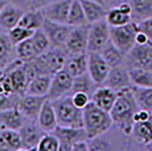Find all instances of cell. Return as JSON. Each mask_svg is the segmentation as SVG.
Segmentation results:
<instances>
[{"instance_id": "obj_40", "label": "cell", "mask_w": 152, "mask_h": 151, "mask_svg": "<svg viewBox=\"0 0 152 151\" xmlns=\"http://www.w3.org/2000/svg\"><path fill=\"white\" fill-rule=\"evenodd\" d=\"M89 144L90 150H108V149H110L109 143L103 139V134L96 136V138L90 139Z\"/></svg>"}, {"instance_id": "obj_1", "label": "cell", "mask_w": 152, "mask_h": 151, "mask_svg": "<svg viewBox=\"0 0 152 151\" xmlns=\"http://www.w3.org/2000/svg\"><path fill=\"white\" fill-rule=\"evenodd\" d=\"M140 109L135 100L132 88L124 89L118 92L117 100L110 110L111 118L125 135H132L134 126V115Z\"/></svg>"}, {"instance_id": "obj_26", "label": "cell", "mask_w": 152, "mask_h": 151, "mask_svg": "<svg viewBox=\"0 0 152 151\" xmlns=\"http://www.w3.org/2000/svg\"><path fill=\"white\" fill-rule=\"evenodd\" d=\"M132 5V19L139 23L152 17V0H129Z\"/></svg>"}, {"instance_id": "obj_27", "label": "cell", "mask_w": 152, "mask_h": 151, "mask_svg": "<svg viewBox=\"0 0 152 151\" xmlns=\"http://www.w3.org/2000/svg\"><path fill=\"white\" fill-rule=\"evenodd\" d=\"M133 136L134 139L142 143V144H150L152 143V122L145 120V122H137L134 123L133 126Z\"/></svg>"}, {"instance_id": "obj_15", "label": "cell", "mask_w": 152, "mask_h": 151, "mask_svg": "<svg viewBox=\"0 0 152 151\" xmlns=\"http://www.w3.org/2000/svg\"><path fill=\"white\" fill-rule=\"evenodd\" d=\"M73 0H53L48 6H45L42 12L45 19L57 23H67L68 13Z\"/></svg>"}, {"instance_id": "obj_32", "label": "cell", "mask_w": 152, "mask_h": 151, "mask_svg": "<svg viewBox=\"0 0 152 151\" xmlns=\"http://www.w3.org/2000/svg\"><path fill=\"white\" fill-rule=\"evenodd\" d=\"M31 40L33 47H34V50H35V54H37V57L40 56V55H43L50 48H52L50 40H49L47 33L42 27L34 31L33 35L31 37Z\"/></svg>"}, {"instance_id": "obj_35", "label": "cell", "mask_w": 152, "mask_h": 151, "mask_svg": "<svg viewBox=\"0 0 152 151\" xmlns=\"http://www.w3.org/2000/svg\"><path fill=\"white\" fill-rule=\"evenodd\" d=\"M12 42L8 37L0 35V67L6 68L12 63Z\"/></svg>"}, {"instance_id": "obj_37", "label": "cell", "mask_w": 152, "mask_h": 151, "mask_svg": "<svg viewBox=\"0 0 152 151\" xmlns=\"http://www.w3.org/2000/svg\"><path fill=\"white\" fill-rule=\"evenodd\" d=\"M60 148V142L52 132L43 133L38 145V150L41 151H58Z\"/></svg>"}, {"instance_id": "obj_51", "label": "cell", "mask_w": 152, "mask_h": 151, "mask_svg": "<svg viewBox=\"0 0 152 151\" xmlns=\"http://www.w3.org/2000/svg\"><path fill=\"white\" fill-rule=\"evenodd\" d=\"M2 74H4V69H2L1 67H0V76L2 75Z\"/></svg>"}, {"instance_id": "obj_4", "label": "cell", "mask_w": 152, "mask_h": 151, "mask_svg": "<svg viewBox=\"0 0 152 151\" xmlns=\"http://www.w3.org/2000/svg\"><path fill=\"white\" fill-rule=\"evenodd\" d=\"M139 25L134 21L121 26H110V40L117 48L127 55L136 44L135 37Z\"/></svg>"}, {"instance_id": "obj_2", "label": "cell", "mask_w": 152, "mask_h": 151, "mask_svg": "<svg viewBox=\"0 0 152 151\" xmlns=\"http://www.w3.org/2000/svg\"><path fill=\"white\" fill-rule=\"evenodd\" d=\"M113 125L114 120L110 113L98 107L94 102L90 101L89 105L83 109V128L89 140L107 133Z\"/></svg>"}, {"instance_id": "obj_36", "label": "cell", "mask_w": 152, "mask_h": 151, "mask_svg": "<svg viewBox=\"0 0 152 151\" xmlns=\"http://www.w3.org/2000/svg\"><path fill=\"white\" fill-rule=\"evenodd\" d=\"M33 33H34V31H32V30H28V29L23 27V26L20 25H16L12 30L8 31V35L7 37H8L9 41L12 42L13 45H16L19 42L30 39L33 35Z\"/></svg>"}, {"instance_id": "obj_24", "label": "cell", "mask_w": 152, "mask_h": 151, "mask_svg": "<svg viewBox=\"0 0 152 151\" xmlns=\"http://www.w3.org/2000/svg\"><path fill=\"white\" fill-rule=\"evenodd\" d=\"M45 17L42 9L31 8L30 10H25V13L23 14L18 25L26 27L28 30H32V31H35V30L42 27L43 23H45Z\"/></svg>"}, {"instance_id": "obj_20", "label": "cell", "mask_w": 152, "mask_h": 151, "mask_svg": "<svg viewBox=\"0 0 152 151\" xmlns=\"http://www.w3.org/2000/svg\"><path fill=\"white\" fill-rule=\"evenodd\" d=\"M65 68L74 77L88 73V54L86 52L73 54V55L69 54Z\"/></svg>"}, {"instance_id": "obj_13", "label": "cell", "mask_w": 152, "mask_h": 151, "mask_svg": "<svg viewBox=\"0 0 152 151\" xmlns=\"http://www.w3.org/2000/svg\"><path fill=\"white\" fill-rule=\"evenodd\" d=\"M47 99H48L47 95H23L19 99L17 108L27 119L37 120L39 114L42 109V106Z\"/></svg>"}, {"instance_id": "obj_7", "label": "cell", "mask_w": 152, "mask_h": 151, "mask_svg": "<svg viewBox=\"0 0 152 151\" xmlns=\"http://www.w3.org/2000/svg\"><path fill=\"white\" fill-rule=\"evenodd\" d=\"M73 81H74V76L70 75L66 68L60 69L56 74H53L51 78L48 99L56 100L61 97L70 95L73 89Z\"/></svg>"}, {"instance_id": "obj_30", "label": "cell", "mask_w": 152, "mask_h": 151, "mask_svg": "<svg viewBox=\"0 0 152 151\" xmlns=\"http://www.w3.org/2000/svg\"><path fill=\"white\" fill-rule=\"evenodd\" d=\"M129 77L133 85L152 88V70L145 68H129Z\"/></svg>"}, {"instance_id": "obj_50", "label": "cell", "mask_w": 152, "mask_h": 151, "mask_svg": "<svg viewBox=\"0 0 152 151\" xmlns=\"http://www.w3.org/2000/svg\"><path fill=\"white\" fill-rule=\"evenodd\" d=\"M2 76V75H1ZM1 76H0V92H4V89H2V83H1Z\"/></svg>"}, {"instance_id": "obj_38", "label": "cell", "mask_w": 152, "mask_h": 151, "mask_svg": "<svg viewBox=\"0 0 152 151\" xmlns=\"http://www.w3.org/2000/svg\"><path fill=\"white\" fill-rule=\"evenodd\" d=\"M22 95L0 92V111L12 108H17Z\"/></svg>"}, {"instance_id": "obj_48", "label": "cell", "mask_w": 152, "mask_h": 151, "mask_svg": "<svg viewBox=\"0 0 152 151\" xmlns=\"http://www.w3.org/2000/svg\"><path fill=\"white\" fill-rule=\"evenodd\" d=\"M7 4H8L7 0H0V13H1V10L4 9V7L6 6Z\"/></svg>"}, {"instance_id": "obj_42", "label": "cell", "mask_w": 152, "mask_h": 151, "mask_svg": "<svg viewBox=\"0 0 152 151\" xmlns=\"http://www.w3.org/2000/svg\"><path fill=\"white\" fill-rule=\"evenodd\" d=\"M152 117V113L145 109H139L136 114L134 115V123L137 122H145V120H150Z\"/></svg>"}, {"instance_id": "obj_41", "label": "cell", "mask_w": 152, "mask_h": 151, "mask_svg": "<svg viewBox=\"0 0 152 151\" xmlns=\"http://www.w3.org/2000/svg\"><path fill=\"white\" fill-rule=\"evenodd\" d=\"M139 25V30L142 32H144L148 38L152 41V17H149L146 19H143L137 23Z\"/></svg>"}, {"instance_id": "obj_12", "label": "cell", "mask_w": 152, "mask_h": 151, "mask_svg": "<svg viewBox=\"0 0 152 151\" xmlns=\"http://www.w3.org/2000/svg\"><path fill=\"white\" fill-rule=\"evenodd\" d=\"M43 131L40 128L37 120L27 119L25 124L20 127L19 134L22 139L23 150H38L40 140L43 135Z\"/></svg>"}, {"instance_id": "obj_47", "label": "cell", "mask_w": 152, "mask_h": 151, "mask_svg": "<svg viewBox=\"0 0 152 151\" xmlns=\"http://www.w3.org/2000/svg\"><path fill=\"white\" fill-rule=\"evenodd\" d=\"M125 1H128V0H104V4H106V7L109 9V8L118 7L121 4L125 2Z\"/></svg>"}, {"instance_id": "obj_46", "label": "cell", "mask_w": 152, "mask_h": 151, "mask_svg": "<svg viewBox=\"0 0 152 151\" xmlns=\"http://www.w3.org/2000/svg\"><path fill=\"white\" fill-rule=\"evenodd\" d=\"M149 41H151V40L148 38V35H146L145 33L139 30L137 33H136V37H135V42H136V44H144L146 42H149Z\"/></svg>"}, {"instance_id": "obj_6", "label": "cell", "mask_w": 152, "mask_h": 151, "mask_svg": "<svg viewBox=\"0 0 152 151\" xmlns=\"http://www.w3.org/2000/svg\"><path fill=\"white\" fill-rule=\"evenodd\" d=\"M129 68H145L152 70V41L135 44L126 55Z\"/></svg>"}, {"instance_id": "obj_21", "label": "cell", "mask_w": 152, "mask_h": 151, "mask_svg": "<svg viewBox=\"0 0 152 151\" xmlns=\"http://www.w3.org/2000/svg\"><path fill=\"white\" fill-rule=\"evenodd\" d=\"M51 78H52V75H47V74L33 77L28 82V85L26 88V91L24 95H47L48 97L51 85Z\"/></svg>"}, {"instance_id": "obj_16", "label": "cell", "mask_w": 152, "mask_h": 151, "mask_svg": "<svg viewBox=\"0 0 152 151\" xmlns=\"http://www.w3.org/2000/svg\"><path fill=\"white\" fill-rule=\"evenodd\" d=\"M37 123L45 133L53 132L55 128L58 126L56 110H55V107H53L52 101L50 99H47L45 102L43 103L42 109H41V111L38 116Z\"/></svg>"}, {"instance_id": "obj_34", "label": "cell", "mask_w": 152, "mask_h": 151, "mask_svg": "<svg viewBox=\"0 0 152 151\" xmlns=\"http://www.w3.org/2000/svg\"><path fill=\"white\" fill-rule=\"evenodd\" d=\"M106 21L110 26H121L132 22L133 19H132V15L124 13L119 9V7H114L108 9Z\"/></svg>"}, {"instance_id": "obj_43", "label": "cell", "mask_w": 152, "mask_h": 151, "mask_svg": "<svg viewBox=\"0 0 152 151\" xmlns=\"http://www.w3.org/2000/svg\"><path fill=\"white\" fill-rule=\"evenodd\" d=\"M72 151H90L89 140H82V141L76 142L75 144L73 145Z\"/></svg>"}, {"instance_id": "obj_9", "label": "cell", "mask_w": 152, "mask_h": 151, "mask_svg": "<svg viewBox=\"0 0 152 151\" xmlns=\"http://www.w3.org/2000/svg\"><path fill=\"white\" fill-rule=\"evenodd\" d=\"M42 29L47 33L52 48H65L73 26H70L67 23H57L49 19H45Z\"/></svg>"}, {"instance_id": "obj_14", "label": "cell", "mask_w": 152, "mask_h": 151, "mask_svg": "<svg viewBox=\"0 0 152 151\" xmlns=\"http://www.w3.org/2000/svg\"><path fill=\"white\" fill-rule=\"evenodd\" d=\"M102 85H106L109 88L114 89L115 91L119 92L124 89L132 88V81L129 77L128 69L124 68L123 65L117 67H111L104 83Z\"/></svg>"}, {"instance_id": "obj_17", "label": "cell", "mask_w": 152, "mask_h": 151, "mask_svg": "<svg viewBox=\"0 0 152 151\" xmlns=\"http://www.w3.org/2000/svg\"><path fill=\"white\" fill-rule=\"evenodd\" d=\"M117 97H118V92L115 91L114 89L106 85H101L95 89V91L91 97V101L94 102L98 107L110 113V110L113 109L115 102L117 100Z\"/></svg>"}, {"instance_id": "obj_3", "label": "cell", "mask_w": 152, "mask_h": 151, "mask_svg": "<svg viewBox=\"0 0 152 151\" xmlns=\"http://www.w3.org/2000/svg\"><path fill=\"white\" fill-rule=\"evenodd\" d=\"M56 110L58 125L69 127H83V109L76 107L72 95L51 100Z\"/></svg>"}, {"instance_id": "obj_39", "label": "cell", "mask_w": 152, "mask_h": 151, "mask_svg": "<svg viewBox=\"0 0 152 151\" xmlns=\"http://www.w3.org/2000/svg\"><path fill=\"white\" fill-rule=\"evenodd\" d=\"M72 100L76 107L84 109L91 101V95L85 92H74L72 93Z\"/></svg>"}, {"instance_id": "obj_10", "label": "cell", "mask_w": 152, "mask_h": 151, "mask_svg": "<svg viewBox=\"0 0 152 151\" xmlns=\"http://www.w3.org/2000/svg\"><path fill=\"white\" fill-rule=\"evenodd\" d=\"M89 29L90 24L80 26H73L67 39L65 48L70 55L73 54H82L88 51V42H89Z\"/></svg>"}, {"instance_id": "obj_49", "label": "cell", "mask_w": 152, "mask_h": 151, "mask_svg": "<svg viewBox=\"0 0 152 151\" xmlns=\"http://www.w3.org/2000/svg\"><path fill=\"white\" fill-rule=\"evenodd\" d=\"M90 1H94V2H98V4H101V5H104V6H106L104 0H90Z\"/></svg>"}, {"instance_id": "obj_8", "label": "cell", "mask_w": 152, "mask_h": 151, "mask_svg": "<svg viewBox=\"0 0 152 151\" xmlns=\"http://www.w3.org/2000/svg\"><path fill=\"white\" fill-rule=\"evenodd\" d=\"M52 133L59 140L60 142L59 150L61 151H72V148L76 142L82 141V140H89L86 132L83 127H69V126L58 125Z\"/></svg>"}, {"instance_id": "obj_45", "label": "cell", "mask_w": 152, "mask_h": 151, "mask_svg": "<svg viewBox=\"0 0 152 151\" xmlns=\"http://www.w3.org/2000/svg\"><path fill=\"white\" fill-rule=\"evenodd\" d=\"M9 4H13L15 6L20 7L25 10V8H30L31 7V0H7Z\"/></svg>"}, {"instance_id": "obj_19", "label": "cell", "mask_w": 152, "mask_h": 151, "mask_svg": "<svg viewBox=\"0 0 152 151\" xmlns=\"http://www.w3.org/2000/svg\"><path fill=\"white\" fill-rule=\"evenodd\" d=\"M27 120L25 116L20 113L18 108H12L0 111V124L4 128H10L19 131L20 127Z\"/></svg>"}, {"instance_id": "obj_29", "label": "cell", "mask_w": 152, "mask_h": 151, "mask_svg": "<svg viewBox=\"0 0 152 151\" xmlns=\"http://www.w3.org/2000/svg\"><path fill=\"white\" fill-rule=\"evenodd\" d=\"M96 85L98 84L93 81V78L90 76L89 73H85V74L74 77L72 93H74V92H85V93H88L92 97L93 92L96 89Z\"/></svg>"}, {"instance_id": "obj_31", "label": "cell", "mask_w": 152, "mask_h": 151, "mask_svg": "<svg viewBox=\"0 0 152 151\" xmlns=\"http://www.w3.org/2000/svg\"><path fill=\"white\" fill-rule=\"evenodd\" d=\"M132 91L140 109H145L152 113V88L132 85Z\"/></svg>"}, {"instance_id": "obj_44", "label": "cell", "mask_w": 152, "mask_h": 151, "mask_svg": "<svg viewBox=\"0 0 152 151\" xmlns=\"http://www.w3.org/2000/svg\"><path fill=\"white\" fill-rule=\"evenodd\" d=\"M53 0H31V8L33 9H43Z\"/></svg>"}, {"instance_id": "obj_22", "label": "cell", "mask_w": 152, "mask_h": 151, "mask_svg": "<svg viewBox=\"0 0 152 151\" xmlns=\"http://www.w3.org/2000/svg\"><path fill=\"white\" fill-rule=\"evenodd\" d=\"M81 2H82L84 13L90 24L106 19L108 8L104 5L98 4L94 1H90V0H81Z\"/></svg>"}, {"instance_id": "obj_23", "label": "cell", "mask_w": 152, "mask_h": 151, "mask_svg": "<svg viewBox=\"0 0 152 151\" xmlns=\"http://www.w3.org/2000/svg\"><path fill=\"white\" fill-rule=\"evenodd\" d=\"M0 150H22L19 131L2 128L0 132Z\"/></svg>"}, {"instance_id": "obj_11", "label": "cell", "mask_w": 152, "mask_h": 151, "mask_svg": "<svg viewBox=\"0 0 152 151\" xmlns=\"http://www.w3.org/2000/svg\"><path fill=\"white\" fill-rule=\"evenodd\" d=\"M110 68L100 52H88V73L98 85L104 83Z\"/></svg>"}, {"instance_id": "obj_33", "label": "cell", "mask_w": 152, "mask_h": 151, "mask_svg": "<svg viewBox=\"0 0 152 151\" xmlns=\"http://www.w3.org/2000/svg\"><path fill=\"white\" fill-rule=\"evenodd\" d=\"M14 47H15L16 58L22 60V62H24V63L31 62L32 59H34L37 57V54H35V50H34L31 38L19 42V43H17Z\"/></svg>"}, {"instance_id": "obj_5", "label": "cell", "mask_w": 152, "mask_h": 151, "mask_svg": "<svg viewBox=\"0 0 152 151\" xmlns=\"http://www.w3.org/2000/svg\"><path fill=\"white\" fill-rule=\"evenodd\" d=\"M110 41V25L106 19L90 24L88 52H100Z\"/></svg>"}, {"instance_id": "obj_28", "label": "cell", "mask_w": 152, "mask_h": 151, "mask_svg": "<svg viewBox=\"0 0 152 151\" xmlns=\"http://www.w3.org/2000/svg\"><path fill=\"white\" fill-rule=\"evenodd\" d=\"M67 24L70 26H80L90 24L88 22V18L85 16L84 9H83L81 0H73L68 13V18H67Z\"/></svg>"}, {"instance_id": "obj_25", "label": "cell", "mask_w": 152, "mask_h": 151, "mask_svg": "<svg viewBox=\"0 0 152 151\" xmlns=\"http://www.w3.org/2000/svg\"><path fill=\"white\" fill-rule=\"evenodd\" d=\"M100 54L102 55V57L104 58V60L107 62L110 67L121 66L124 60H125V58H126V55L119 48H117L111 42V40L103 47V49L100 51Z\"/></svg>"}, {"instance_id": "obj_18", "label": "cell", "mask_w": 152, "mask_h": 151, "mask_svg": "<svg viewBox=\"0 0 152 151\" xmlns=\"http://www.w3.org/2000/svg\"><path fill=\"white\" fill-rule=\"evenodd\" d=\"M25 10L20 7H17L13 4H7L0 13V27L4 30H12L13 27L18 25Z\"/></svg>"}]
</instances>
